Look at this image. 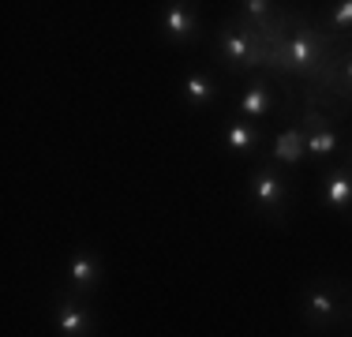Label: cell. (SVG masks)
Returning a JSON list of instances; mask_svg holds the SVG:
<instances>
[{"label": "cell", "instance_id": "cell-1", "mask_svg": "<svg viewBox=\"0 0 352 337\" xmlns=\"http://www.w3.org/2000/svg\"><path fill=\"white\" fill-rule=\"evenodd\" d=\"M248 195H251V206H255L266 221L281 225L285 217H289V180L281 176L278 162H263V165L251 168Z\"/></svg>", "mask_w": 352, "mask_h": 337}, {"label": "cell", "instance_id": "cell-2", "mask_svg": "<svg viewBox=\"0 0 352 337\" xmlns=\"http://www.w3.org/2000/svg\"><path fill=\"white\" fill-rule=\"evenodd\" d=\"M349 315V300L341 292L338 281L330 277H318L304 289V323L311 330H330V326H341Z\"/></svg>", "mask_w": 352, "mask_h": 337}, {"label": "cell", "instance_id": "cell-3", "mask_svg": "<svg viewBox=\"0 0 352 337\" xmlns=\"http://www.w3.org/2000/svg\"><path fill=\"white\" fill-rule=\"evenodd\" d=\"M217 56L236 72H248V67H258L266 61V49H263V38L244 19H232L217 34Z\"/></svg>", "mask_w": 352, "mask_h": 337}, {"label": "cell", "instance_id": "cell-4", "mask_svg": "<svg viewBox=\"0 0 352 337\" xmlns=\"http://www.w3.org/2000/svg\"><path fill=\"white\" fill-rule=\"evenodd\" d=\"M278 49H281V67H285V72L307 75L318 61H322L326 38H322V30L311 27V23L296 19V27H292V38H281Z\"/></svg>", "mask_w": 352, "mask_h": 337}, {"label": "cell", "instance_id": "cell-5", "mask_svg": "<svg viewBox=\"0 0 352 337\" xmlns=\"http://www.w3.org/2000/svg\"><path fill=\"white\" fill-rule=\"evenodd\" d=\"M53 326L60 337H94L98 334L94 311H90L87 300L72 289L53 292Z\"/></svg>", "mask_w": 352, "mask_h": 337}, {"label": "cell", "instance_id": "cell-6", "mask_svg": "<svg viewBox=\"0 0 352 337\" xmlns=\"http://www.w3.org/2000/svg\"><path fill=\"white\" fill-rule=\"evenodd\" d=\"M162 34L165 41H173V45H191L199 34V12L195 4H188V0H173V4L162 8Z\"/></svg>", "mask_w": 352, "mask_h": 337}, {"label": "cell", "instance_id": "cell-7", "mask_svg": "<svg viewBox=\"0 0 352 337\" xmlns=\"http://www.w3.org/2000/svg\"><path fill=\"white\" fill-rule=\"evenodd\" d=\"M318 202L333 214H349L352 210V168L349 165H333L330 173H322L318 180Z\"/></svg>", "mask_w": 352, "mask_h": 337}, {"label": "cell", "instance_id": "cell-8", "mask_svg": "<svg viewBox=\"0 0 352 337\" xmlns=\"http://www.w3.org/2000/svg\"><path fill=\"white\" fill-rule=\"evenodd\" d=\"M102 277H105V266H102V259H98V251H90V248L75 251L72 263H68V289L72 292L87 296V292H94L98 285H102Z\"/></svg>", "mask_w": 352, "mask_h": 337}, {"label": "cell", "instance_id": "cell-9", "mask_svg": "<svg viewBox=\"0 0 352 337\" xmlns=\"http://www.w3.org/2000/svg\"><path fill=\"white\" fill-rule=\"evenodd\" d=\"M236 113L244 116V120H251V124L266 120V116L274 113V87H270L266 75H255V79L248 83V90L236 101Z\"/></svg>", "mask_w": 352, "mask_h": 337}, {"label": "cell", "instance_id": "cell-10", "mask_svg": "<svg viewBox=\"0 0 352 337\" xmlns=\"http://www.w3.org/2000/svg\"><path fill=\"white\" fill-rule=\"evenodd\" d=\"M300 131H304L307 157H333V150H338V128H333L326 116L307 113L304 124H300Z\"/></svg>", "mask_w": 352, "mask_h": 337}, {"label": "cell", "instance_id": "cell-11", "mask_svg": "<svg viewBox=\"0 0 352 337\" xmlns=\"http://www.w3.org/2000/svg\"><path fill=\"white\" fill-rule=\"evenodd\" d=\"M221 139H225V146H229L236 157H251L258 150V142H263V139H258V128L251 120H244V116H229Z\"/></svg>", "mask_w": 352, "mask_h": 337}, {"label": "cell", "instance_id": "cell-12", "mask_svg": "<svg viewBox=\"0 0 352 337\" xmlns=\"http://www.w3.org/2000/svg\"><path fill=\"white\" fill-rule=\"evenodd\" d=\"M270 157L278 165H296L307 157V146H304V131L296 128V124H289V128H281V135L274 139V150Z\"/></svg>", "mask_w": 352, "mask_h": 337}, {"label": "cell", "instance_id": "cell-13", "mask_svg": "<svg viewBox=\"0 0 352 337\" xmlns=\"http://www.w3.org/2000/svg\"><path fill=\"white\" fill-rule=\"evenodd\" d=\"M214 98H217V79L210 72H191L184 79V101H188V109H206V105H214Z\"/></svg>", "mask_w": 352, "mask_h": 337}, {"label": "cell", "instance_id": "cell-14", "mask_svg": "<svg viewBox=\"0 0 352 337\" xmlns=\"http://www.w3.org/2000/svg\"><path fill=\"white\" fill-rule=\"evenodd\" d=\"M326 19H330V27H333V30L352 34V0H341V4H333Z\"/></svg>", "mask_w": 352, "mask_h": 337}, {"label": "cell", "instance_id": "cell-15", "mask_svg": "<svg viewBox=\"0 0 352 337\" xmlns=\"http://www.w3.org/2000/svg\"><path fill=\"white\" fill-rule=\"evenodd\" d=\"M333 64H338V67H333V72H338V90L345 98H352V49L341 56V61H333Z\"/></svg>", "mask_w": 352, "mask_h": 337}, {"label": "cell", "instance_id": "cell-16", "mask_svg": "<svg viewBox=\"0 0 352 337\" xmlns=\"http://www.w3.org/2000/svg\"><path fill=\"white\" fill-rule=\"evenodd\" d=\"M244 8V15L240 19H248V23H266L270 19V8L274 4H266V0H248V4H240Z\"/></svg>", "mask_w": 352, "mask_h": 337}, {"label": "cell", "instance_id": "cell-17", "mask_svg": "<svg viewBox=\"0 0 352 337\" xmlns=\"http://www.w3.org/2000/svg\"><path fill=\"white\" fill-rule=\"evenodd\" d=\"M349 168H352V146H349Z\"/></svg>", "mask_w": 352, "mask_h": 337}]
</instances>
